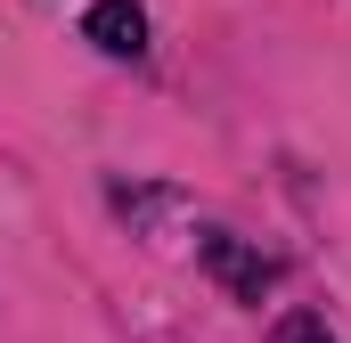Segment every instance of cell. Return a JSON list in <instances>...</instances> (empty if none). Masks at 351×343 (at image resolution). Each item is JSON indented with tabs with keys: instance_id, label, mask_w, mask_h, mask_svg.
Masks as SVG:
<instances>
[{
	"instance_id": "6da1fadb",
	"label": "cell",
	"mask_w": 351,
	"mask_h": 343,
	"mask_svg": "<svg viewBox=\"0 0 351 343\" xmlns=\"http://www.w3.org/2000/svg\"><path fill=\"white\" fill-rule=\"evenodd\" d=\"M204 270H213V278H221L237 303H262L269 286H278V261L254 254V246H237V237H221V229L204 237Z\"/></svg>"
},
{
	"instance_id": "7a4b0ae2",
	"label": "cell",
	"mask_w": 351,
	"mask_h": 343,
	"mask_svg": "<svg viewBox=\"0 0 351 343\" xmlns=\"http://www.w3.org/2000/svg\"><path fill=\"white\" fill-rule=\"evenodd\" d=\"M82 33L106 58H147V8H139V0H98L82 16Z\"/></svg>"
},
{
	"instance_id": "3957f363",
	"label": "cell",
	"mask_w": 351,
	"mask_h": 343,
	"mask_svg": "<svg viewBox=\"0 0 351 343\" xmlns=\"http://www.w3.org/2000/svg\"><path fill=\"white\" fill-rule=\"evenodd\" d=\"M286 343H327V335H319L311 319H294V327H286Z\"/></svg>"
}]
</instances>
